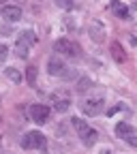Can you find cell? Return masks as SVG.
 I'll return each mask as SVG.
<instances>
[{"label": "cell", "mask_w": 137, "mask_h": 154, "mask_svg": "<svg viewBox=\"0 0 137 154\" xmlns=\"http://www.w3.org/2000/svg\"><path fill=\"white\" fill-rule=\"evenodd\" d=\"M17 43H22V45H34L36 43V34L32 30H24V32H19V38H17Z\"/></svg>", "instance_id": "8fae6325"}, {"label": "cell", "mask_w": 137, "mask_h": 154, "mask_svg": "<svg viewBox=\"0 0 137 154\" xmlns=\"http://www.w3.org/2000/svg\"><path fill=\"white\" fill-rule=\"evenodd\" d=\"M133 13H137V5H133Z\"/></svg>", "instance_id": "44dd1931"}, {"label": "cell", "mask_w": 137, "mask_h": 154, "mask_svg": "<svg viewBox=\"0 0 137 154\" xmlns=\"http://www.w3.org/2000/svg\"><path fill=\"white\" fill-rule=\"evenodd\" d=\"M30 118H32V122H36V124H47V120H49V107L47 105H30Z\"/></svg>", "instance_id": "8992f818"}, {"label": "cell", "mask_w": 137, "mask_h": 154, "mask_svg": "<svg viewBox=\"0 0 137 154\" xmlns=\"http://www.w3.org/2000/svg\"><path fill=\"white\" fill-rule=\"evenodd\" d=\"M116 135H118L120 139L129 141L131 137H135V128L129 122H118V124H116Z\"/></svg>", "instance_id": "9c48e42d"}, {"label": "cell", "mask_w": 137, "mask_h": 154, "mask_svg": "<svg viewBox=\"0 0 137 154\" xmlns=\"http://www.w3.org/2000/svg\"><path fill=\"white\" fill-rule=\"evenodd\" d=\"M54 51H56V54H62V56H73V58H77V56H79V45H77V43H71L69 38H58V41L54 43Z\"/></svg>", "instance_id": "277c9868"}, {"label": "cell", "mask_w": 137, "mask_h": 154, "mask_svg": "<svg viewBox=\"0 0 137 154\" xmlns=\"http://www.w3.org/2000/svg\"><path fill=\"white\" fill-rule=\"evenodd\" d=\"M5 75L9 77V79H11L13 84H17V86H19V84L24 82V75L19 73V71H17L15 66H7V69H5Z\"/></svg>", "instance_id": "7c38bea8"}, {"label": "cell", "mask_w": 137, "mask_h": 154, "mask_svg": "<svg viewBox=\"0 0 137 154\" xmlns=\"http://www.w3.org/2000/svg\"><path fill=\"white\" fill-rule=\"evenodd\" d=\"M26 82H28V86H36V66H28L26 69Z\"/></svg>", "instance_id": "9a60e30c"}, {"label": "cell", "mask_w": 137, "mask_h": 154, "mask_svg": "<svg viewBox=\"0 0 137 154\" xmlns=\"http://www.w3.org/2000/svg\"><path fill=\"white\" fill-rule=\"evenodd\" d=\"M7 56H9V47L0 43V64H2V62L7 60Z\"/></svg>", "instance_id": "d6986e66"}, {"label": "cell", "mask_w": 137, "mask_h": 154, "mask_svg": "<svg viewBox=\"0 0 137 154\" xmlns=\"http://www.w3.org/2000/svg\"><path fill=\"white\" fill-rule=\"evenodd\" d=\"M120 109H122V103H120V105H118V107H111V109H109V111H107V116H114V113H116V111H120Z\"/></svg>", "instance_id": "ffe728a7"}, {"label": "cell", "mask_w": 137, "mask_h": 154, "mask_svg": "<svg viewBox=\"0 0 137 154\" xmlns=\"http://www.w3.org/2000/svg\"><path fill=\"white\" fill-rule=\"evenodd\" d=\"M0 13H2V17L7 22H17V19H22V9L17 5H5Z\"/></svg>", "instance_id": "ba28073f"}, {"label": "cell", "mask_w": 137, "mask_h": 154, "mask_svg": "<svg viewBox=\"0 0 137 154\" xmlns=\"http://www.w3.org/2000/svg\"><path fill=\"white\" fill-rule=\"evenodd\" d=\"M88 36L92 38L94 43H103L105 41L107 32H105V26L99 22V19H90V24H88Z\"/></svg>", "instance_id": "5b68a950"}, {"label": "cell", "mask_w": 137, "mask_h": 154, "mask_svg": "<svg viewBox=\"0 0 137 154\" xmlns=\"http://www.w3.org/2000/svg\"><path fill=\"white\" fill-rule=\"evenodd\" d=\"M79 107H82V111H84L86 116H90V118H92V116H99V113L105 109V99H103V96H92V99H86Z\"/></svg>", "instance_id": "3957f363"}, {"label": "cell", "mask_w": 137, "mask_h": 154, "mask_svg": "<svg viewBox=\"0 0 137 154\" xmlns=\"http://www.w3.org/2000/svg\"><path fill=\"white\" fill-rule=\"evenodd\" d=\"M15 51H17V56L22 58V60H26V58H28V45L17 43V45H15Z\"/></svg>", "instance_id": "2e32d148"}, {"label": "cell", "mask_w": 137, "mask_h": 154, "mask_svg": "<svg viewBox=\"0 0 137 154\" xmlns=\"http://www.w3.org/2000/svg\"><path fill=\"white\" fill-rule=\"evenodd\" d=\"M109 51H111V58H114L116 62H124L126 60V54H124V49H122V45L118 41H114L109 45Z\"/></svg>", "instance_id": "30bf717a"}, {"label": "cell", "mask_w": 137, "mask_h": 154, "mask_svg": "<svg viewBox=\"0 0 137 154\" xmlns=\"http://www.w3.org/2000/svg\"><path fill=\"white\" fill-rule=\"evenodd\" d=\"M19 146H22L24 150H39V148L45 146V135L39 133V131H28L24 137H22Z\"/></svg>", "instance_id": "7a4b0ae2"}, {"label": "cell", "mask_w": 137, "mask_h": 154, "mask_svg": "<svg viewBox=\"0 0 137 154\" xmlns=\"http://www.w3.org/2000/svg\"><path fill=\"white\" fill-rule=\"evenodd\" d=\"M90 88H92V79H90V77H82V79L77 82V86H75V90L79 92V94H84V92L90 90Z\"/></svg>", "instance_id": "4fadbf2b"}, {"label": "cell", "mask_w": 137, "mask_h": 154, "mask_svg": "<svg viewBox=\"0 0 137 154\" xmlns=\"http://www.w3.org/2000/svg\"><path fill=\"white\" fill-rule=\"evenodd\" d=\"M69 105H71L69 99H54V109L60 111V113H64V111L69 109Z\"/></svg>", "instance_id": "5bb4252c"}, {"label": "cell", "mask_w": 137, "mask_h": 154, "mask_svg": "<svg viewBox=\"0 0 137 154\" xmlns=\"http://www.w3.org/2000/svg\"><path fill=\"white\" fill-rule=\"evenodd\" d=\"M56 2H58V7H60V9H73L75 0H56Z\"/></svg>", "instance_id": "ac0fdd59"}, {"label": "cell", "mask_w": 137, "mask_h": 154, "mask_svg": "<svg viewBox=\"0 0 137 154\" xmlns=\"http://www.w3.org/2000/svg\"><path fill=\"white\" fill-rule=\"evenodd\" d=\"M71 124L73 128L77 131V135H79V139L84 146H94L96 139H99V133H96L92 126H88V122H84L82 118H71Z\"/></svg>", "instance_id": "6da1fadb"}, {"label": "cell", "mask_w": 137, "mask_h": 154, "mask_svg": "<svg viewBox=\"0 0 137 154\" xmlns=\"http://www.w3.org/2000/svg\"><path fill=\"white\" fill-rule=\"evenodd\" d=\"M67 71H69L67 64H64L58 56H51L49 60H47V73H49L51 77H64Z\"/></svg>", "instance_id": "52a82bcc"}, {"label": "cell", "mask_w": 137, "mask_h": 154, "mask_svg": "<svg viewBox=\"0 0 137 154\" xmlns=\"http://www.w3.org/2000/svg\"><path fill=\"white\" fill-rule=\"evenodd\" d=\"M114 11H116V15H118L120 19H131V15H129V9H126V7H122V5H120V7H116Z\"/></svg>", "instance_id": "e0dca14e"}, {"label": "cell", "mask_w": 137, "mask_h": 154, "mask_svg": "<svg viewBox=\"0 0 137 154\" xmlns=\"http://www.w3.org/2000/svg\"><path fill=\"white\" fill-rule=\"evenodd\" d=\"M2 2H5V0H0V5H2Z\"/></svg>", "instance_id": "7402d4cb"}]
</instances>
